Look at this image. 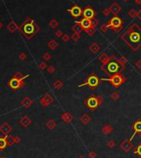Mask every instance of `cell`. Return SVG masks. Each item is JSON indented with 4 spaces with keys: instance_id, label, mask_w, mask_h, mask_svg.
Instances as JSON below:
<instances>
[{
    "instance_id": "1",
    "label": "cell",
    "mask_w": 141,
    "mask_h": 158,
    "mask_svg": "<svg viewBox=\"0 0 141 158\" xmlns=\"http://www.w3.org/2000/svg\"><path fill=\"white\" fill-rule=\"evenodd\" d=\"M121 39L133 50H137L141 46V28L134 23L121 35Z\"/></svg>"
},
{
    "instance_id": "2",
    "label": "cell",
    "mask_w": 141,
    "mask_h": 158,
    "mask_svg": "<svg viewBox=\"0 0 141 158\" xmlns=\"http://www.w3.org/2000/svg\"><path fill=\"white\" fill-rule=\"evenodd\" d=\"M115 56H111V59L110 61L105 65H102L101 70L105 73L106 75H109L110 76L115 75L116 73H121L124 69V66H120L119 63L116 61Z\"/></svg>"
},
{
    "instance_id": "3",
    "label": "cell",
    "mask_w": 141,
    "mask_h": 158,
    "mask_svg": "<svg viewBox=\"0 0 141 158\" xmlns=\"http://www.w3.org/2000/svg\"><path fill=\"white\" fill-rule=\"evenodd\" d=\"M104 98L100 95H94L91 94L88 98H86L85 100V104L86 108H88L90 110L93 111L98 108L99 107L103 104Z\"/></svg>"
},
{
    "instance_id": "4",
    "label": "cell",
    "mask_w": 141,
    "mask_h": 158,
    "mask_svg": "<svg viewBox=\"0 0 141 158\" xmlns=\"http://www.w3.org/2000/svg\"><path fill=\"white\" fill-rule=\"evenodd\" d=\"M100 81H108L115 89H118L121 84L125 82L126 78L120 73H116V74L111 75L109 78H102V79H100Z\"/></svg>"
},
{
    "instance_id": "5",
    "label": "cell",
    "mask_w": 141,
    "mask_h": 158,
    "mask_svg": "<svg viewBox=\"0 0 141 158\" xmlns=\"http://www.w3.org/2000/svg\"><path fill=\"white\" fill-rule=\"evenodd\" d=\"M100 79H99L98 76L95 74H94V73H92L91 75H90L86 78L85 82L79 84L78 88L83 87V86H88L89 89L93 90V89H95L98 87V85L100 84Z\"/></svg>"
},
{
    "instance_id": "6",
    "label": "cell",
    "mask_w": 141,
    "mask_h": 158,
    "mask_svg": "<svg viewBox=\"0 0 141 158\" xmlns=\"http://www.w3.org/2000/svg\"><path fill=\"white\" fill-rule=\"evenodd\" d=\"M38 31V27L35 24L33 23V21H29V22H26L25 24L22 27V32H23L24 35H26L27 37H31L36 33Z\"/></svg>"
},
{
    "instance_id": "7",
    "label": "cell",
    "mask_w": 141,
    "mask_h": 158,
    "mask_svg": "<svg viewBox=\"0 0 141 158\" xmlns=\"http://www.w3.org/2000/svg\"><path fill=\"white\" fill-rule=\"evenodd\" d=\"M108 28H111L112 30H114L115 32H119L122 29V20L121 18H120L117 16L113 17L111 20L109 21V22L107 23Z\"/></svg>"
},
{
    "instance_id": "8",
    "label": "cell",
    "mask_w": 141,
    "mask_h": 158,
    "mask_svg": "<svg viewBox=\"0 0 141 158\" xmlns=\"http://www.w3.org/2000/svg\"><path fill=\"white\" fill-rule=\"evenodd\" d=\"M67 11L72 14V16H73L74 17H78L83 13L82 10L81 9V8L77 5H75L74 7H72V8L67 9Z\"/></svg>"
},
{
    "instance_id": "9",
    "label": "cell",
    "mask_w": 141,
    "mask_h": 158,
    "mask_svg": "<svg viewBox=\"0 0 141 158\" xmlns=\"http://www.w3.org/2000/svg\"><path fill=\"white\" fill-rule=\"evenodd\" d=\"M76 23H79V24H80L84 30H87V29H89L90 27H92L91 20H90V19H88V18H85V17H84L83 19H81L80 22H77H77H76Z\"/></svg>"
},
{
    "instance_id": "10",
    "label": "cell",
    "mask_w": 141,
    "mask_h": 158,
    "mask_svg": "<svg viewBox=\"0 0 141 158\" xmlns=\"http://www.w3.org/2000/svg\"><path fill=\"white\" fill-rule=\"evenodd\" d=\"M83 16L85 18H88V19H93L95 16V12L90 8H86L85 9H84L83 11Z\"/></svg>"
},
{
    "instance_id": "11",
    "label": "cell",
    "mask_w": 141,
    "mask_h": 158,
    "mask_svg": "<svg viewBox=\"0 0 141 158\" xmlns=\"http://www.w3.org/2000/svg\"><path fill=\"white\" fill-rule=\"evenodd\" d=\"M132 146L133 145L132 143H131L130 140H128V139H125L124 141H123V142L120 145V146L125 152H128V151L132 148Z\"/></svg>"
},
{
    "instance_id": "12",
    "label": "cell",
    "mask_w": 141,
    "mask_h": 158,
    "mask_svg": "<svg viewBox=\"0 0 141 158\" xmlns=\"http://www.w3.org/2000/svg\"><path fill=\"white\" fill-rule=\"evenodd\" d=\"M133 129H134V133L132 135L131 138L129 140H131L134 136H135L136 133H141V120H137V121L134 123V124L133 125Z\"/></svg>"
},
{
    "instance_id": "13",
    "label": "cell",
    "mask_w": 141,
    "mask_h": 158,
    "mask_svg": "<svg viewBox=\"0 0 141 158\" xmlns=\"http://www.w3.org/2000/svg\"><path fill=\"white\" fill-rule=\"evenodd\" d=\"M53 98L51 97L50 94H46V95L44 96V97L43 98V99H42L41 103L43 105H44V106H47V105H49L50 104H51V103L53 102Z\"/></svg>"
},
{
    "instance_id": "14",
    "label": "cell",
    "mask_w": 141,
    "mask_h": 158,
    "mask_svg": "<svg viewBox=\"0 0 141 158\" xmlns=\"http://www.w3.org/2000/svg\"><path fill=\"white\" fill-rule=\"evenodd\" d=\"M111 59V56H108V55L106 54V53H102L98 57V60L102 63V65L107 64Z\"/></svg>"
},
{
    "instance_id": "15",
    "label": "cell",
    "mask_w": 141,
    "mask_h": 158,
    "mask_svg": "<svg viewBox=\"0 0 141 158\" xmlns=\"http://www.w3.org/2000/svg\"><path fill=\"white\" fill-rule=\"evenodd\" d=\"M61 119H62L66 123H71V122H72V120L74 119V117L72 116V115L70 113H67V112H66V113H63V114L61 115Z\"/></svg>"
},
{
    "instance_id": "16",
    "label": "cell",
    "mask_w": 141,
    "mask_h": 158,
    "mask_svg": "<svg viewBox=\"0 0 141 158\" xmlns=\"http://www.w3.org/2000/svg\"><path fill=\"white\" fill-rule=\"evenodd\" d=\"M109 9H110V11H111V13H113L114 15H117V14L121 11V8L116 3H114V4L110 7Z\"/></svg>"
},
{
    "instance_id": "17",
    "label": "cell",
    "mask_w": 141,
    "mask_h": 158,
    "mask_svg": "<svg viewBox=\"0 0 141 158\" xmlns=\"http://www.w3.org/2000/svg\"><path fill=\"white\" fill-rule=\"evenodd\" d=\"M9 85H10L11 88L13 89H16L17 88H19L21 85H22V83H21L20 79H13L12 80L9 82Z\"/></svg>"
},
{
    "instance_id": "18",
    "label": "cell",
    "mask_w": 141,
    "mask_h": 158,
    "mask_svg": "<svg viewBox=\"0 0 141 158\" xmlns=\"http://www.w3.org/2000/svg\"><path fill=\"white\" fill-rule=\"evenodd\" d=\"M89 50H90V52H92L93 54H96L97 52L100 51V46L98 45L97 43H95V42H94V43L90 44V46H89Z\"/></svg>"
},
{
    "instance_id": "19",
    "label": "cell",
    "mask_w": 141,
    "mask_h": 158,
    "mask_svg": "<svg viewBox=\"0 0 141 158\" xmlns=\"http://www.w3.org/2000/svg\"><path fill=\"white\" fill-rule=\"evenodd\" d=\"M81 122L84 125L89 124L90 122V117L89 116L87 113H84V114L81 117Z\"/></svg>"
},
{
    "instance_id": "20",
    "label": "cell",
    "mask_w": 141,
    "mask_h": 158,
    "mask_svg": "<svg viewBox=\"0 0 141 158\" xmlns=\"http://www.w3.org/2000/svg\"><path fill=\"white\" fill-rule=\"evenodd\" d=\"M116 61H117L120 66H125V65L127 64V62H128V60L125 56H120V57L117 58V59H116Z\"/></svg>"
},
{
    "instance_id": "21",
    "label": "cell",
    "mask_w": 141,
    "mask_h": 158,
    "mask_svg": "<svg viewBox=\"0 0 141 158\" xmlns=\"http://www.w3.org/2000/svg\"><path fill=\"white\" fill-rule=\"evenodd\" d=\"M113 131V128L111 126V125H105V127H104L103 128H102V133H104L105 135H107V134H110L111 133H112Z\"/></svg>"
},
{
    "instance_id": "22",
    "label": "cell",
    "mask_w": 141,
    "mask_h": 158,
    "mask_svg": "<svg viewBox=\"0 0 141 158\" xmlns=\"http://www.w3.org/2000/svg\"><path fill=\"white\" fill-rule=\"evenodd\" d=\"M82 29L83 28H82L81 26L79 23H76L75 25H73L72 27V30L74 32H76V33H81Z\"/></svg>"
},
{
    "instance_id": "23",
    "label": "cell",
    "mask_w": 141,
    "mask_h": 158,
    "mask_svg": "<svg viewBox=\"0 0 141 158\" xmlns=\"http://www.w3.org/2000/svg\"><path fill=\"white\" fill-rule=\"evenodd\" d=\"M63 86H64V84H63V82L61 80V79H57V80H56V82H54V84H53V87H54L56 89H62Z\"/></svg>"
},
{
    "instance_id": "24",
    "label": "cell",
    "mask_w": 141,
    "mask_h": 158,
    "mask_svg": "<svg viewBox=\"0 0 141 158\" xmlns=\"http://www.w3.org/2000/svg\"><path fill=\"white\" fill-rule=\"evenodd\" d=\"M47 46H48V47H49V48L51 49V50H54L55 49H56V47L58 46V43L55 40H51L49 42H48Z\"/></svg>"
},
{
    "instance_id": "25",
    "label": "cell",
    "mask_w": 141,
    "mask_h": 158,
    "mask_svg": "<svg viewBox=\"0 0 141 158\" xmlns=\"http://www.w3.org/2000/svg\"><path fill=\"white\" fill-rule=\"evenodd\" d=\"M85 32L87 33V35L90 36V37H92V36L95 35V33L96 32V30H95V27H90L89 29H87V30H85Z\"/></svg>"
},
{
    "instance_id": "26",
    "label": "cell",
    "mask_w": 141,
    "mask_h": 158,
    "mask_svg": "<svg viewBox=\"0 0 141 158\" xmlns=\"http://www.w3.org/2000/svg\"><path fill=\"white\" fill-rule=\"evenodd\" d=\"M71 38L72 39V41L73 42H78L79 40L81 39V35L80 33H76V32H74L73 34H72V36H71Z\"/></svg>"
},
{
    "instance_id": "27",
    "label": "cell",
    "mask_w": 141,
    "mask_h": 158,
    "mask_svg": "<svg viewBox=\"0 0 141 158\" xmlns=\"http://www.w3.org/2000/svg\"><path fill=\"white\" fill-rule=\"evenodd\" d=\"M120 95L118 92H113L112 94H111V99H112L113 101H117L118 99H120Z\"/></svg>"
},
{
    "instance_id": "28",
    "label": "cell",
    "mask_w": 141,
    "mask_h": 158,
    "mask_svg": "<svg viewBox=\"0 0 141 158\" xmlns=\"http://www.w3.org/2000/svg\"><path fill=\"white\" fill-rule=\"evenodd\" d=\"M47 127L49 128H51V129H53V128H54L56 126V123H55L53 120H50V121L48 122L47 123Z\"/></svg>"
},
{
    "instance_id": "29",
    "label": "cell",
    "mask_w": 141,
    "mask_h": 158,
    "mask_svg": "<svg viewBox=\"0 0 141 158\" xmlns=\"http://www.w3.org/2000/svg\"><path fill=\"white\" fill-rule=\"evenodd\" d=\"M57 26H58L57 21H56V19H52V20H51V22H50V27H51V28H56Z\"/></svg>"
},
{
    "instance_id": "30",
    "label": "cell",
    "mask_w": 141,
    "mask_h": 158,
    "mask_svg": "<svg viewBox=\"0 0 141 158\" xmlns=\"http://www.w3.org/2000/svg\"><path fill=\"white\" fill-rule=\"evenodd\" d=\"M134 152H135L136 154H138L141 157V143L137 146V147H136L135 150H134Z\"/></svg>"
},
{
    "instance_id": "31",
    "label": "cell",
    "mask_w": 141,
    "mask_h": 158,
    "mask_svg": "<svg viewBox=\"0 0 141 158\" xmlns=\"http://www.w3.org/2000/svg\"><path fill=\"white\" fill-rule=\"evenodd\" d=\"M137 13H138V12H136L134 9H131L130 11L129 12V15L132 18H134V17H135L136 16H137Z\"/></svg>"
},
{
    "instance_id": "32",
    "label": "cell",
    "mask_w": 141,
    "mask_h": 158,
    "mask_svg": "<svg viewBox=\"0 0 141 158\" xmlns=\"http://www.w3.org/2000/svg\"><path fill=\"white\" fill-rule=\"evenodd\" d=\"M70 39V36L67 35V34H64V35L61 37V40L63 41L64 42H67Z\"/></svg>"
},
{
    "instance_id": "33",
    "label": "cell",
    "mask_w": 141,
    "mask_h": 158,
    "mask_svg": "<svg viewBox=\"0 0 141 158\" xmlns=\"http://www.w3.org/2000/svg\"><path fill=\"white\" fill-rule=\"evenodd\" d=\"M100 30L101 31V32H105L106 31L108 30V27H107V24H102L101 27H100Z\"/></svg>"
},
{
    "instance_id": "34",
    "label": "cell",
    "mask_w": 141,
    "mask_h": 158,
    "mask_svg": "<svg viewBox=\"0 0 141 158\" xmlns=\"http://www.w3.org/2000/svg\"><path fill=\"white\" fill-rule=\"evenodd\" d=\"M47 71H48V72H49L50 74H52V73H54L55 71H56V68H55L53 66H50L49 68L47 69Z\"/></svg>"
},
{
    "instance_id": "35",
    "label": "cell",
    "mask_w": 141,
    "mask_h": 158,
    "mask_svg": "<svg viewBox=\"0 0 141 158\" xmlns=\"http://www.w3.org/2000/svg\"><path fill=\"white\" fill-rule=\"evenodd\" d=\"M115 146V141H113V140H111V141L108 142V146H109V147L112 148V147H114Z\"/></svg>"
},
{
    "instance_id": "36",
    "label": "cell",
    "mask_w": 141,
    "mask_h": 158,
    "mask_svg": "<svg viewBox=\"0 0 141 158\" xmlns=\"http://www.w3.org/2000/svg\"><path fill=\"white\" fill-rule=\"evenodd\" d=\"M43 58H44V60H46V61H49V60H51V56L50 54H48V53H46V54L43 56Z\"/></svg>"
},
{
    "instance_id": "37",
    "label": "cell",
    "mask_w": 141,
    "mask_h": 158,
    "mask_svg": "<svg viewBox=\"0 0 141 158\" xmlns=\"http://www.w3.org/2000/svg\"><path fill=\"white\" fill-rule=\"evenodd\" d=\"M135 66H136V68H138L139 70H141V60H139V61H136Z\"/></svg>"
},
{
    "instance_id": "38",
    "label": "cell",
    "mask_w": 141,
    "mask_h": 158,
    "mask_svg": "<svg viewBox=\"0 0 141 158\" xmlns=\"http://www.w3.org/2000/svg\"><path fill=\"white\" fill-rule=\"evenodd\" d=\"M97 24H98V21H97L96 19H95V18L91 19V25H92V27H95Z\"/></svg>"
},
{
    "instance_id": "39",
    "label": "cell",
    "mask_w": 141,
    "mask_h": 158,
    "mask_svg": "<svg viewBox=\"0 0 141 158\" xmlns=\"http://www.w3.org/2000/svg\"><path fill=\"white\" fill-rule=\"evenodd\" d=\"M56 36L57 37H62L63 36V34H62V32L61 31H56Z\"/></svg>"
},
{
    "instance_id": "40",
    "label": "cell",
    "mask_w": 141,
    "mask_h": 158,
    "mask_svg": "<svg viewBox=\"0 0 141 158\" xmlns=\"http://www.w3.org/2000/svg\"><path fill=\"white\" fill-rule=\"evenodd\" d=\"M103 13L105 16H108L111 13V11H110V9H105V10L103 11Z\"/></svg>"
},
{
    "instance_id": "41",
    "label": "cell",
    "mask_w": 141,
    "mask_h": 158,
    "mask_svg": "<svg viewBox=\"0 0 141 158\" xmlns=\"http://www.w3.org/2000/svg\"><path fill=\"white\" fill-rule=\"evenodd\" d=\"M89 156H90V158H95V156H96V154H95V152H94V151H90V152L89 153Z\"/></svg>"
},
{
    "instance_id": "42",
    "label": "cell",
    "mask_w": 141,
    "mask_h": 158,
    "mask_svg": "<svg viewBox=\"0 0 141 158\" xmlns=\"http://www.w3.org/2000/svg\"><path fill=\"white\" fill-rule=\"evenodd\" d=\"M39 66H40V69H42V70H44L45 68L47 67V65L45 64V63H41V64L39 65Z\"/></svg>"
},
{
    "instance_id": "43",
    "label": "cell",
    "mask_w": 141,
    "mask_h": 158,
    "mask_svg": "<svg viewBox=\"0 0 141 158\" xmlns=\"http://www.w3.org/2000/svg\"><path fill=\"white\" fill-rule=\"evenodd\" d=\"M5 146V142L4 141V140H0V147H4Z\"/></svg>"
},
{
    "instance_id": "44",
    "label": "cell",
    "mask_w": 141,
    "mask_h": 158,
    "mask_svg": "<svg viewBox=\"0 0 141 158\" xmlns=\"http://www.w3.org/2000/svg\"><path fill=\"white\" fill-rule=\"evenodd\" d=\"M137 17H139V18L141 20V9L139 11V12H138V13H137Z\"/></svg>"
},
{
    "instance_id": "45",
    "label": "cell",
    "mask_w": 141,
    "mask_h": 158,
    "mask_svg": "<svg viewBox=\"0 0 141 158\" xmlns=\"http://www.w3.org/2000/svg\"><path fill=\"white\" fill-rule=\"evenodd\" d=\"M78 158H85V157H84L83 156H78Z\"/></svg>"
},
{
    "instance_id": "46",
    "label": "cell",
    "mask_w": 141,
    "mask_h": 158,
    "mask_svg": "<svg viewBox=\"0 0 141 158\" xmlns=\"http://www.w3.org/2000/svg\"><path fill=\"white\" fill-rule=\"evenodd\" d=\"M139 137H140V138H141V133H139Z\"/></svg>"
},
{
    "instance_id": "47",
    "label": "cell",
    "mask_w": 141,
    "mask_h": 158,
    "mask_svg": "<svg viewBox=\"0 0 141 158\" xmlns=\"http://www.w3.org/2000/svg\"><path fill=\"white\" fill-rule=\"evenodd\" d=\"M124 1H127V0H124Z\"/></svg>"
},
{
    "instance_id": "48",
    "label": "cell",
    "mask_w": 141,
    "mask_h": 158,
    "mask_svg": "<svg viewBox=\"0 0 141 158\" xmlns=\"http://www.w3.org/2000/svg\"><path fill=\"white\" fill-rule=\"evenodd\" d=\"M135 1H138V0H135Z\"/></svg>"
}]
</instances>
